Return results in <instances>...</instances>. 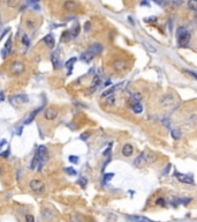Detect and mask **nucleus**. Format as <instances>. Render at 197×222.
<instances>
[{
  "label": "nucleus",
  "instance_id": "obj_1",
  "mask_svg": "<svg viewBox=\"0 0 197 222\" xmlns=\"http://www.w3.org/2000/svg\"><path fill=\"white\" fill-rule=\"evenodd\" d=\"M29 188L35 193H43L45 191V184L39 179H32L29 183Z\"/></svg>",
  "mask_w": 197,
  "mask_h": 222
},
{
  "label": "nucleus",
  "instance_id": "obj_2",
  "mask_svg": "<svg viewBox=\"0 0 197 222\" xmlns=\"http://www.w3.org/2000/svg\"><path fill=\"white\" fill-rule=\"evenodd\" d=\"M190 41V34L187 32L183 28L179 29V45L181 48H184Z\"/></svg>",
  "mask_w": 197,
  "mask_h": 222
},
{
  "label": "nucleus",
  "instance_id": "obj_3",
  "mask_svg": "<svg viewBox=\"0 0 197 222\" xmlns=\"http://www.w3.org/2000/svg\"><path fill=\"white\" fill-rule=\"evenodd\" d=\"M11 102L14 103V104H26L29 102V97L26 94H18V95H14L12 96L11 98Z\"/></svg>",
  "mask_w": 197,
  "mask_h": 222
},
{
  "label": "nucleus",
  "instance_id": "obj_4",
  "mask_svg": "<svg viewBox=\"0 0 197 222\" xmlns=\"http://www.w3.org/2000/svg\"><path fill=\"white\" fill-rule=\"evenodd\" d=\"M37 158L39 159L41 163H44L46 160L48 159V153H47V148L45 146H39L38 149H37V153H36Z\"/></svg>",
  "mask_w": 197,
  "mask_h": 222
},
{
  "label": "nucleus",
  "instance_id": "obj_5",
  "mask_svg": "<svg viewBox=\"0 0 197 222\" xmlns=\"http://www.w3.org/2000/svg\"><path fill=\"white\" fill-rule=\"evenodd\" d=\"M44 117H45L47 120H53L58 117V111L54 108H47L44 111Z\"/></svg>",
  "mask_w": 197,
  "mask_h": 222
},
{
  "label": "nucleus",
  "instance_id": "obj_6",
  "mask_svg": "<svg viewBox=\"0 0 197 222\" xmlns=\"http://www.w3.org/2000/svg\"><path fill=\"white\" fill-rule=\"evenodd\" d=\"M9 71L13 73V74H21L23 71H24V65L22 63H13Z\"/></svg>",
  "mask_w": 197,
  "mask_h": 222
},
{
  "label": "nucleus",
  "instance_id": "obj_7",
  "mask_svg": "<svg viewBox=\"0 0 197 222\" xmlns=\"http://www.w3.org/2000/svg\"><path fill=\"white\" fill-rule=\"evenodd\" d=\"M176 178L181 182V183H184V184H190L193 185L194 184V179L191 176L189 175H184V174H176Z\"/></svg>",
  "mask_w": 197,
  "mask_h": 222
},
{
  "label": "nucleus",
  "instance_id": "obj_8",
  "mask_svg": "<svg viewBox=\"0 0 197 222\" xmlns=\"http://www.w3.org/2000/svg\"><path fill=\"white\" fill-rule=\"evenodd\" d=\"M113 68L117 71V72H122L127 68V63L122 59H119V60H115L113 63Z\"/></svg>",
  "mask_w": 197,
  "mask_h": 222
},
{
  "label": "nucleus",
  "instance_id": "obj_9",
  "mask_svg": "<svg viewBox=\"0 0 197 222\" xmlns=\"http://www.w3.org/2000/svg\"><path fill=\"white\" fill-rule=\"evenodd\" d=\"M133 152H134V148L132 145L129 143H126L123 147H122V155L126 156V158H129L133 155Z\"/></svg>",
  "mask_w": 197,
  "mask_h": 222
},
{
  "label": "nucleus",
  "instance_id": "obj_10",
  "mask_svg": "<svg viewBox=\"0 0 197 222\" xmlns=\"http://www.w3.org/2000/svg\"><path fill=\"white\" fill-rule=\"evenodd\" d=\"M63 7H65L66 11L73 12V11H75L76 8H77V4H76L74 0H67V1H65Z\"/></svg>",
  "mask_w": 197,
  "mask_h": 222
},
{
  "label": "nucleus",
  "instance_id": "obj_11",
  "mask_svg": "<svg viewBox=\"0 0 197 222\" xmlns=\"http://www.w3.org/2000/svg\"><path fill=\"white\" fill-rule=\"evenodd\" d=\"M88 50L91 51L95 56H97V54H99V53L103 51V45H102L100 43H95V44H92Z\"/></svg>",
  "mask_w": 197,
  "mask_h": 222
},
{
  "label": "nucleus",
  "instance_id": "obj_12",
  "mask_svg": "<svg viewBox=\"0 0 197 222\" xmlns=\"http://www.w3.org/2000/svg\"><path fill=\"white\" fill-rule=\"evenodd\" d=\"M44 43L46 44V47H48L50 49H53L55 45V42H54V37L52 35H46L44 37Z\"/></svg>",
  "mask_w": 197,
  "mask_h": 222
},
{
  "label": "nucleus",
  "instance_id": "obj_13",
  "mask_svg": "<svg viewBox=\"0 0 197 222\" xmlns=\"http://www.w3.org/2000/svg\"><path fill=\"white\" fill-rule=\"evenodd\" d=\"M93 57H95V54H93L91 51H89V50H87L84 53H82V54H81V59H82L83 62H85V63H89V62H91Z\"/></svg>",
  "mask_w": 197,
  "mask_h": 222
},
{
  "label": "nucleus",
  "instance_id": "obj_14",
  "mask_svg": "<svg viewBox=\"0 0 197 222\" xmlns=\"http://www.w3.org/2000/svg\"><path fill=\"white\" fill-rule=\"evenodd\" d=\"M127 220L129 221H145V222H151L150 219L148 218H144V216H136V215H127L126 216Z\"/></svg>",
  "mask_w": 197,
  "mask_h": 222
},
{
  "label": "nucleus",
  "instance_id": "obj_15",
  "mask_svg": "<svg viewBox=\"0 0 197 222\" xmlns=\"http://www.w3.org/2000/svg\"><path fill=\"white\" fill-rule=\"evenodd\" d=\"M41 110H42V108H38V109H36V110H33V111H32V112H31L30 115H29V116H28V117L26 118V120H24V124H26V125H28V124H30L31 122H32V120L35 119V117H36V115H37V113H38V112H39V111H41Z\"/></svg>",
  "mask_w": 197,
  "mask_h": 222
},
{
  "label": "nucleus",
  "instance_id": "obj_16",
  "mask_svg": "<svg viewBox=\"0 0 197 222\" xmlns=\"http://www.w3.org/2000/svg\"><path fill=\"white\" fill-rule=\"evenodd\" d=\"M145 161H147V158H145V153H142L138 158H137L135 161H134V164L136 165V167H143V164L145 163Z\"/></svg>",
  "mask_w": 197,
  "mask_h": 222
},
{
  "label": "nucleus",
  "instance_id": "obj_17",
  "mask_svg": "<svg viewBox=\"0 0 197 222\" xmlns=\"http://www.w3.org/2000/svg\"><path fill=\"white\" fill-rule=\"evenodd\" d=\"M72 38H74V35H73V32H69V30H67V32H65L63 34H62V38H61V41L62 42H69Z\"/></svg>",
  "mask_w": 197,
  "mask_h": 222
},
{
  "label": "nucleus",
  "instance_id": "obj_18",
  "mask_svg": "<svg viewBox=\"0 0 197 222\" xmlns=\"http://www.w3.org/2000/svg\"><path fill=\"white\" fill-rule=\"evenodd\" d=\"M75 62H76V58H70L69 60H67V62L65 63V67L68 68V75L72 73V69H73V66H74Z\"/></svg>",
  "mask_w": 197,
  "mask_h": 222
},
{
  "label": "nucleus",
  "instance_id": "obj_19",
  "mask_svg": "<svg viewBox=\"0 0 197 222\" xmlns=\"http://www.w3.org/2000/svg\"><path fill=\"white\" fill-rule=\"evenodd\" d=\"M141 98H142V95H141L139 93H135L134 95L132 96V98H130V102H132V105H133V104H135V103H139V101H141Z\"/></svg>",
  "mask_w": 197,
  "mask_h": 222
},
{
  "label": "nucleus",
  "instance_id": "obj_20",
  "mask_svg": "<svg viewBox=\"0 0 197 222\" xmlns=\"http://www.w3.org/2000/svg\"><path fill=\"white\" fill-rule=\"evenodd\" d=\"M171 134H172L173 139H175V140H179V139L181 138V132H180V130H178V128H174V130H172Z\"/></svg>",
  "mask_w": 197,
  "mask_h": 222
},
{
  "label": "nucleus",
  "instance_id": "obj_21",
  "mask_svg": "<svg viewBox=\"0 0 197 222\" xmlns=\"http://www.w3.org/2000/svg\"><path fill=\"white\" fill-rule=\"evenodd\" d=\"M132 110L134 111L135 113H141L143 111V108H142L141 103H135V104L132 105Z\"/></svg>",
  "mask_w": 197,
  "mask_h": 222
},
{
  "label": "nucleus",
  "instance_id": "obj_22",
  "mask_svg": "<svg viewBox=\"0 0 197 222\" xmlns=\"http://www.w3.org/2000/svg\"><path fill=\"white\" fill-rule=\"evenodd\" d=\"M188 7H189V9L197 12V0H189L188 1Z\"/></svg>",
  "mask_w": 197,
  "mask_h": 222
},
{
  "label": "nucleus",
  "instance_id": "obj_23",
  "mask_svg": "<svg viewBox=\"0 0 197 222\" xmlns=\"http://www.w3.org/2000/svg\"><path fill=\"white\" fill-rule=\"evenodd\" d=\"M114 102H115V97H114L113 94H112V95H110V96H107L106 100H105V104L108 105V107L113 105V104H114Z\"/></svg>",
  "mask_w": 197,
  "mask_h": 222
},
{
  "label": "nucleus",
  "instance_id": "obj_24",
  "mask_svg": "<svg viewBox=\"0 0 197 222\" xmlns=\"http://www.w3.org/2000/svg\"><path fill=\"white\" fill-rule=\"evenodd\" d=\"M21 4V0H7V5L12 8H15Z\"/></svg>",
  "mask_w": 197,
  "mask_h": 222
},
{
  "label": "nucleus",
  "instance_id": "obj_25",
  "mask_svg": "<svg viewBox=\"0 0 197 222\" xmlns=\"http://www.w3.org/2000/svg\"><path fill=\"white\" fill-rule=\"evenodd\" d=\"M99 82H100V79H99L98 77H95V78H93V80H92V87H91V90H92V92L96 89V87H98Z\"/></svg>",
  "mask_w": 197,
  "mask_h": 222
},
{
  "label": "nucleus",
  "instance_id": "obj_26",
  "mask_svg": "<svg viewBox=\"0 0 197 222\" xmlns=\"http://www.w3.org/2000/svg\"><path fill=\"white\" fill-rule=\"evenodd\" d=\"M115 89H117V87H112L111 89H108V90H106V92H105V93H104V94H103L102 96H103V97H107V96L112 95V94L114 93V90H115Z\"/></svg>",
  "mask_w": 197,
  "mask_h": 222
},
{
  "label": "nucleus",
  "instance_id": "obj_27",
  "mask_svg": "<svg viewBox=\"0 0 197 222\" xmlns=\"http://www.w3.org/2000/svg\"><path fill=\"white\" fill-rule=\"evenodd\" d=\"M82 188H85V185H87V183H88V180L85 179V178H80L78 179V182H77Z\"/></svg>",
  "mask_w": 197,
  "mask_h": 222
},
{
  "label": "nucleus",
  "instance_id": "obj_28",
  "mask_svg": "<svg viewBox=\"0 0 197 222\" xmlns=\"http://www.w3.org/2000/svg\"><path fill=\"white\" fill-rule=\"evenodd\" d=\"M156 205L158 206H165V199L164 198H159L156 200Z\"/></svg>",
  "mask_w": 197,
  "mask_h": 222
},
{
  "label": "nucleus",
  "instance_id": "obj_29",
  "mask_svg": "<svg viewBox=\"0 0 197 222\" xmlns=\"http://www.w3.org/2000/svg\"><path fill=\"white\" fill-rule=\"evenodd\" d=\"M66 173L68 175H70V176H74V175H76L77 173H76L75 169H73V168H66Z\"/></svg>",
  "mask_w": 197,
  "mask_h": 222
},
{
  "label": "nucleus",
  "instance_id": "obj_30",
  "mask_svg": "<svg viewBox=\"0 0 197 222\" xmlns=\"http://www.w3.org/2000/svg\"><path fill=\"white\" fill-rule=\"evenodd\" d=\"M51 59H52V63H53V65H54V67L59 65V60H58V58L55 57V54H54V53L52 54V57H51Z\"/></svg>",
  "mask_w": 197,
  "mask_h": 222
},
{
  "label": "nucleus",
  "instance_id": "obj_31",
  "mask_svg": "<svg viewBox=\"0 0 197 222\" xmlns=\"http://www.w3.org/2000/svg\"><path fill=\"white\" fill-rule=\"evenodd\" d=\"M69 161H70L72 163L76 164V163L78 162V156H76V155H70V156H69Z\"/></svg>",
  "mask_w": 197,
  "mask_h": 222
},
{
  "label": "nucleus",
  "instance_id": "obj_32",
  "mask_svg": "<svg viewBox=\"0 0 197 222\" xmlns=\"http://www.w3.org/2000/svg\"><path fill=\"white\" fill-rule=\"evenodd\" d=\"M22 42H23V44H24L26 47L29 45V38H28L27 35H23V37H22Z\"/></svg>",
  "mask_w": 197,
  "mask_h": 222
},
{
  "label": "nucleus",
  "instance_id": "obj_33",
  "mask_svg": "<svg viewBox=\"0 0 197 222\" xmlns=\"http://www.w3.org/2000/svg\"><path fill=\"white\" fill-rule=\"evenodd\" d=\"M0 158H4V159L9 158V150L7 149V150H5V152H2V153H0Z\"/></svg>",
  "mask_w": 197,
  "mask_h": 222
},
{
  "label": "nucleus",
  "instance_id": "obj_34",
  "mask_svg": "<svg viewBox=\"0 0 197 222\" xmlns=\"http://www.w3.org/2000/svg\"><path fill=\"white\" fill-rule=\"evenodd\" d=\"M184 73H186V74H188V75H190V77H193L195 80H197V74H196V73H194V72H191V71H184Z\"/></svg>",
  "mask_w": 197,
  "mask_h": 222
},
{
  "label": "nucleus",
  "instance_id": "obj_35",
  "mask_svg": "<svg viewBox=\"0 0 197 222\" xmlns=\"http://www.w3.org/2000/svg\"><path fill=\"white\" fill-rule=\"evenodd\" d=\"M11 45H12V41H11V38L6 42V44H5V50H7V51H9L11 50Z\"/></svg>",
  "mask_w": 197,
  "mask_h": 222
},
{
  "label": "nucleus",
  "instance_id": "obj_36",
  "mask_svg": "<svg viewBox=\"0 0 197 222\" xmlns=\"http://www.w3.org/2000/svg\"><path fill=\"white\" fill-rule=\"evenodd\" d=\"M113 176H114V174H106L105 176H104V180H105V182H107V180L112 179V178H113Z\"/></svg>",
  "mask_w": 197,
  "mask_h": 222
},
{
  "label": "nucleus",
  "instance_id": "obj_37",
  "mask_svg": "<svg viewBox=\"0 0 197 222\" xmlns=\"http://www.w3.org/2000/svg\"><path fill=\"white\" fill-rule=\"evenodd\" d=\"M26 220H27V221L33 222V221H35V218H33V216H31V215H26Z\"/></svg>",
  "mask_w": 197,
  "mask_h": 222
},
{
  "label": "nucleus",
  "instance_id": "obj_38",
  "mask_svg": "<svg viewBox=\"0 0 197 222\" xmlns=\"http://www.w3.org/2000/svg\"><path fill=\"white\" fill-rule=\"evenodd\" d=\"M145 45H147V49H148L150 52H156V49L151 48V45H149V44H147V43H145Z\"/></svg>",
  "mask_w": 197,
  "mask_h": 222
},
{
  "label": "nucleus",
  "instance_id": "obj_39",
  "mask_svg": "<svg viewBox=\"0 0 197 222\" xmlns=\"http://www.w3.org/2000/svg\"><path fill=\"white\" fill-rule=\"evenodd\" d=\"M89 29H90V23H89V22H87V23H85V32H88Z\"/></svg>",
  "mask_w": 197,
  "mask_h": 222
},
{
  "label": "nucleus",
  "instance_id": "obj_40",
  "mask_svg": "<svg viewBox=\"0 0 197 222\" xmlns=\"http://www.w3.org/2000/svg\"><path fill=\"white\" fill-rule=\"evenodd\" d=\"M5 100V95H4V93H0V102H2Z\"/></svg>",
  "mask_w": 197,
  "mask_h": 222
},
{
  "label": "nucleus",
  "instance_id": "obj_41",
  "mask_svg": "<svg viewBox=\"0 0 197 222\" xmlns=\"http://www.w3.org/2000/svg\"><path fill=\"white\" fill-rule=\"evenodd\" d=\"M110 150H111V147H108V148H107V150H105V152H104V155H105V156H106L107 154L110 153Z\"/></svg>",
  "mask_w": 197,
  "mask_h": 222
},
{
  "label": "nucleus",
  "instance_id": "obj_42",
  "mask_svg": "<svg viewBox=\"0 0 197 222\" xmlns=\"http://www.w3.org/2000/svg\"><path fill=\"white\" fill-rule=\"evenodd\" d=\"M37 1H38V0H28V2H29V4H36Z\"/></svg>",
  "mask_w": 197,
  "mask_h": 222
},
{
  "label": "nucleus",
  "instance_id": "obj_43",
  "mask_svg": "<svg viewBox=\"0 0 197 222\" xmlns=\"http://www.w3.org/2000/svg\"><path fill=\"white\" fill-rule=\"evenodd\" d=\"M111 83H112V82H111V81H107L106 83H105V86H110V85H111Z\"/></svg>",
  "mask_w": 197,
  "mask_h": 222
},
{
  "label": "nucleus",
  "instance_id": "obj_44",
  "mask_svg": "<svg viewBox=\"0 0 197 222\" xmlns=\"http://www.w3.org/2000/svg\"><path fill=\"white\" fill-rule=\"evenodd\" d=\"M2 173V168H1V165H0V174Z\"/></svg>",
  "mask_w": 197,
  "mask_h": 222
}]
</instances>
